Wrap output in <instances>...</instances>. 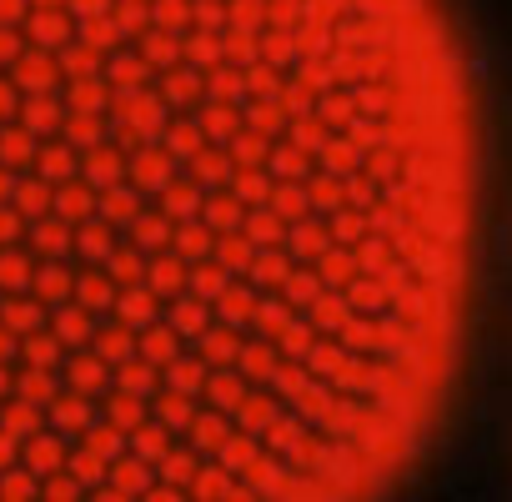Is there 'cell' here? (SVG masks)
Listing matches in <instances>:
<instances>
[{
  "label": "cell",
  "mask_w": 512,
  "mask_h": 502,
  "mask_svg": "<svg viewBox=\"0 0 512 502\" xmlns=\"http://www.w3.org/2000/svg\"><path fill=\"white\" fill-rule=\"evenodd\" d=\"M477 236L442 0H0V502L397 487Z\"/></svg>",
  "instance_id": "1"
}]
</instances>
